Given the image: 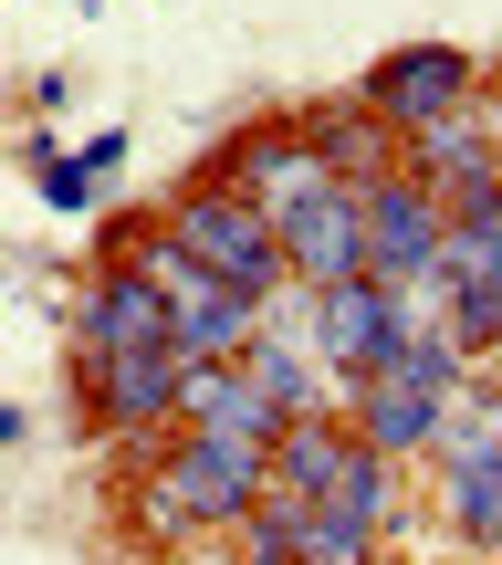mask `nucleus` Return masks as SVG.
I'll list each match as a JSON object with an SVG mask.
<instances>
[{"label":"nucleus","mask_w":502,"mask_h":565,"mask_svg":"<svg viewBox=\"0 0 502 565\" xmlns=\"http://www.w3.org/2000/svg\"><path fill=\"white\" fill-rule=\"evenodd\" d=\"M168 242L189 252V263H200L210 282H231V294H252V303H273L282 282V231L261 221V210L242 200V189H221V179H200V189H179V200H168Z\"/></svg>","instance_id":"obj_1"},{"label":"nucleus","mask_w":502,"mask_h":565,"mask_svg":"<svg viewBox=\"0 0 502 565\" xmlns=\"http://www.w3.org/2000/svg\"><path fill=\"white\" fill-rule=\"evenodd\" d=\"M147 534H189V524H252V503L273 492V461L261 450H242V440H179V461H158L147 471Z\"/></svg>","instance_id":"obj_2"},{"label":"nucleus","mask_w":502,"mask_h":565,"mask_svg":"<svg viewBox=\"0 0 502 565\" xmlns=\"http://www.w3.org/2000/svg\"><path fill=\"white\" fill-rule=\"evenodd\" d=\"M356 200H366V273H377L387 294H429V282H440V252H450V210L429 200L408 168L366 179Z\"/></svg>","instance_id":"obj_3"},{"label":"nucleus","mask_w":502,"mask_h":565,"mask_svg":"<svg viewBox=\"0 0 502 565\" xmlns=\"http://www.w3.org/2000/svg\"><path fill=\"white\" fill-rule=\"evenodd\" d=\"M440 335L461 356H492L502 345V200L450 221V252H440Z\"/></svg>","instance_id":"obj_4"},{"label":"nucleus","mask_w":502,"mask_h":565,"mask_svg":"<svg viewBox=\"0 0 502 565\" xmlns=\"http://www.w3.org/2000/svg\"><path fill=\"white\" fill-rule=\"evenodd\" d=\"M471 95H482V84H471V53H450V42H408V53H387L377 74H366V116H377L398 147L419 137V126L461 116Z\"/></svg>","instance_id":"obj_5"},{"label":"nucleus","mask_w":502,"mask_h":565,"mask_svg":"<svg viewBox=\"0 0 502 565\" xmlns=\"http://www.w3.org/2000/svg\"><path fill=\"white\" fill-rule=\"evenodd\" d=\"M408 335V315H398V294H387L377 273H356V282H335V294H314V356H324V377L356 398L366 377L387 366V345Z\"/></svg>","instance_id":"obj_6"},{"label":"nucleus","mask_w":502,"mask_h":565,"mask_svg":"<svg viewBox=\"0 0 502 565\" xmlns=\"http://www.w3.org/2000/svg\"><path fill=\"white\" fill-rule=\"evenodd\" d=\"M210 179H221V189H242L261 221L282 231L303 200H324V189H335V168L303 147V126H252V137H231V147H221V168H210Z\"/></svg>","instance_id":"obj_7"},{"label":"nucleus","mask_w":502,"mask_h":565,"mask_svg":"<svg viewBox=\"0 0 502 565\" xmlns=\"http://www.w3.org/2000/svg\"><path fill=\"white\" fill-rule=\"evenodd\" d=\"M74 345H84V366H105V356H158V345H168V294L137 263L95 273L74 294Z\"/></svg>","instance_id":"obj_8"},{"label":"nucleus","mask_w":502,"mask_h":565,"mask_svg":"<svg viewBox=\"0 0 502 565\" xmlns=\"http://www.w3.org/2000/svg\"><path fill=\"white\" fill-rule=\"evenodd\" d=\"M282 273H293L303 294H335V282H356V273H366V200H356L345 179L282 221Z\"/></svg>","instance_id":"obj_9"},{"label":"nucleus","mask_w":502,"mask_h":565,"mask_svg":"<svg viewBox=\"0 0 502 565\" xmlns=\"http://www.w3.org/2000/svg\"><path fill=\"white\" fill-rule=\"evenodd\" d=\"M179 419H189V440H242L261 461H273V440L293 429L242 366H179Z\"/></svg>","instance_id":"obj_10"},{"label":"nucleus","mask_w":502,"mask_h":565,"mask_svg":"<svg viewBox=\"0 0 502 565\" xmlns=\"http://www.w3.org/2000/svg\"><path fill=\"white\" fill-rule=\"evenodd\" d=\"M179 366L189 356H105V366H84V398H95V419L105 429H158V419H179Z\"/></svg>","instance_id":"obj_11"},{"label":"nucleus","mask_w":502,"mask_h":565,"mask_svg":"<svg viewBox=\"0 0 502 565\" xmlns=\"http://www.w3.org/2000/svg\"><path fill=\"white\" fill-rule=\"evenodd\" d=\"M440 408L450 398H419V387H398V377H366L356 398H345V429H356L377 461H408V450L440 440Z\"/></svg>","instance_id":"obj_12"},{"label":"nucleus","mask_w":502,"mask_h":565,"mask_svg":"<svg viewBox=\"0 0 502 565\" xmlns=\"http://www.w3.org/2000/svg\"><path fill=\"white\" fill-rule=\"evenodd\" d=\"M293 126H303V147H314V158L335 168L345 189H366V179H387V126L366 116V105H356V116H345V105H303Z\"/></svg>","instance_id":"obj_13"},{"label":"nucleus","mask_w":502,"mask_h":565,"mask_svg":"<svg viewBox=\"0 0 502 565\" xmlns=\"http://www.w3.org/2000/svg\"><path fill=\"white\" fill-rule=\"evenodd\" d=\"M324 513H345L356 534H387V513H398V461H377V450L345 429V461H335V482H324Z\"/></svg>","instance_id":"obj_14"},{"label":"nucleus","mask_w":502,"mask_h":565,"mask_svg":"<svg viewBox=\"0 0 502 565\" xmlns=\"http://www.w3.org/2000/svg\"><path fill=\"white\" fill-rule=\"evenodd\" d=\"M440 513H450V534H461V545L502 555V450H482V461H461V471H440Z\"/></svg>","instance_id":"obj_15"},{"label":"nucleus","mask_w":502,"mask_h":565,"mask_svg":"<svg viewBox=\"0 0 502 565\" xmlns=\"http://www.w3.org/2000/svg\"><path fill=\"white\" fill-rule=\"evenodd\" d=\"M335 461H345V419H293V429L273 440V492H303V503H324Z\"/></svg>","instance_id":"obj_16"},{"label":"nucleus","mask_w":502,"mask_h":565,"mask_svg":"<svg viewBox=\"0 0 502 565\" xmlns=\"http://www.w3.org/2000/svg\"><path fill=\"white\" fill-rule=\"evenodd\" d=\"M482 450H502V387H461V398L440 408V440H429V461L461 471V461H482Z\"/></svg>","instance_id":"obj_17"},{"label":"nucleus","mask_w":502,"mask_h":565,"mask_svg":"<svg viewBox=\"0 0 502 565\" xmlns=\"http://www.w3.org/2000/svg\"><path fill=\"white\" fill-rule=\"evenodd\" d=\"M84 168H95V179H116V168H126V126H105V137L84 147Z\"/></svg>","instance_id":"obj_18"}]
</instances>
